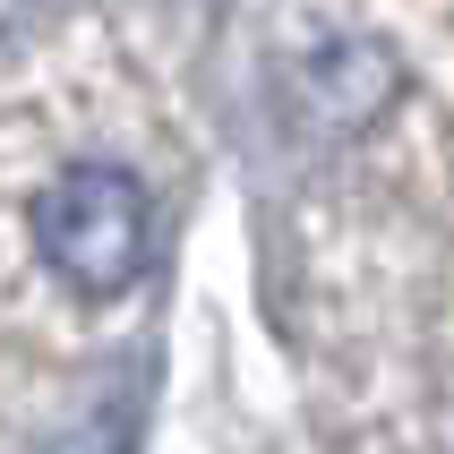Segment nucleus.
I'll return each instance as SVG.
<instances>
[{
  "instance_id": "obj_1",
  "label": "nucleus",
  "mask_w": 454,
  "mask_h": 454,
  "mask_svg": "<svg viewBox=\"0 0 454 454\" xmlns=\"http://www.w3.org/2000/svg\"><path fill=\"white\" fill-rule=\"evenodd\" d=\"M35 240H43L51 275L77 301H121L129 283H146L154 266V206L146 180L121 163H69L35 198Z\"/></svg>"
},
{
  "instance_id": "obj_2",
  "label": "nucleus",
  "mask_w": 454,
  "mask_h": 454,
  "mask_svg": "<svg viewBox=\"0 0 454 454\" xmlns=\"http://www.w3.org/2000/svg\"><path fill=\"white\" fill-rule=\"evenodd\" d=\"M51 454H103V437L86 429V437H69V446H51Z\"/></svg>"
}]
</instances>
